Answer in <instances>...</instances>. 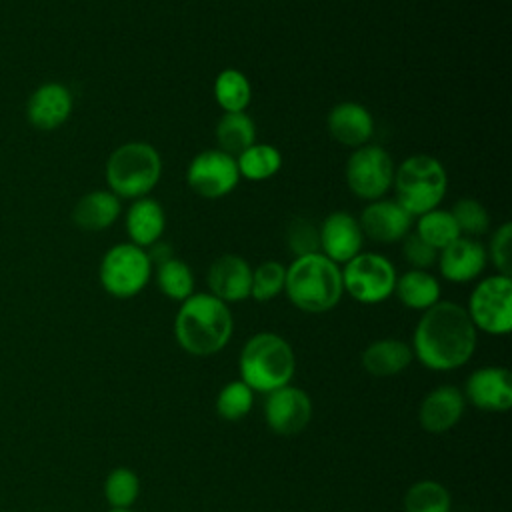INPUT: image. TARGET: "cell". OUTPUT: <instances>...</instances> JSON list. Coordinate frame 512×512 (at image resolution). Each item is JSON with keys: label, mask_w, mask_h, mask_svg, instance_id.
Returning a JSON list of instances; mask_svg holds the SVG:
<instances>
[{"label": "cell", "mask_w": 512, "mask_h": 512, "mask_svg": "<svg viewBox=\"0 0 512 512\" xmlns=\"http://www.w3.org/2000/svg\"><path fill=\"white\" fill-rule=\"evenodd\" d=\"M362 234L374 242H398L410 232L412 216L396 200H372L358 220Z\"/></svg>", "instance_id": "9a60e30c"}, {"label": "cell", "mask_w": 512, "mask_h": 512, "mask_svg": "<svg viewBox=\"0 0 512 512\" xmlns=\"http://www.w3.org/2000/svg\"><path fill=\"white\" fill-rule=\"evenodd\" d=\"M284 290L296 308L312 314L326 312L340 302L342 272L322 252L298 256L286 270Z\"/></svg>", "instance_id": "3957f363"}, {"label": "cell", "mask_w": 512, "mask_h": 512, "mask_svg": "<svg viewBox=\"0 0 512 512\" xmlns=\"http://www.w3.org/2000/svg\"><path fill=\"white\" fill-rule=\"evenodd\" d=\"M466 398L480 410H508L512 406V374L502 366L478 368L466 380Z\"/></svg>", "instance_id": "4fadbf2b"}, {"label": "cell", "mask_w": 512, "mask_h": 512, "mask_svg": "<svg viewBox=\"0 0 512 512\" xmlns=\"http://www.w3.org/2000/svg\"><path fill=\"white\" fill-rule=\"evenodd\" d=\"M236 158L214 148L192 158L186 170L188 186L202 198L214 200L230 194L238 184Z\"/></svg>", "instance_id": "8fae6325"}, {"label": "cell", "mask_w": 512, "mask_h": 512, "mask_svg": "<svg viewBox=\"0 0 512 512\" xmlns=\"http://www.w3.org/2000/svg\"><path fill=\"white\" fill-rule=\"evenodd\" d=\"M330 136L344 146H364L372 136V114L358 102H340L328 114Z\"/></svg>", "instance_id": "ffe728a7"}, {"label": "cell", "mask_w": 512, "mask_h": 512, "mask_svg": "<svg viewBox=\"0 0 512 512\" xmlns=\"http://www.w3.org/2000/svg\"><path fill=\"white\" fill-rule=\"evenodd\" d=\"M174 334L194 356L216 354L232 336V314L226 302L212 294H190L176 314Z\"/></svg>", "instance_id": "7a4b0ae2"}, {"label": "cell", "mask_w": 512, "mask_h": 512, "mask_svg": "<svg viewBox=\"0 0 512 512\" xmlns=\"http://www.w3.org/2000/svg\"><path fill=\"white\" fill-rule=\"evenodd\" d=\"M510 238H512V224L506 222L496 230V234L492 236V242H490V258L502 276H510V270H512Z\"/></svg>", "instance_id": "8d00e7d4"}, {"label": "cell", "mask_w": 512, "mask_h": 512, "mask_svg": "<svg viewBox=\"0 0 512 512\" xmlns=\"http://www.w3.org/2000/svg\"><path fill=\"white\" fill-rule=\"evenodd\" d=\"M416 234L428 242L432 248L442 250L450 242H454L460 236V230L448 210H430L418 218Z\"/></svg>", "instance_id": "f1b7e54d"}, {"label": "cell", "mask_w": 512, "mask_h": 512, "mask_svg": "<svg viewBox=\"0 0 512 512\" xmlns=\"http://www.w3.org/2000/svg\"><path fill=\"white\" fill-rule=\"evenodd\" d=\"M212 296L222 302H238L250 296L252 268L236 254L218 256L206 274Z\"/></svg>", "instance_id": "e0dca14e"}, {"label": "cell", "mask_w": 512, "mask_h": 512, "mask_svg": "<svg viewBox=\"0 0 512 512\" xmlns=\"http://www.w3.org/2000/svg\"><path fill=\"white\" fill-rule=\"evenodd\" d=\"M110 512H130V510L128 508H112Z\"/></svg>", "instance_id": "f35d334b"}, {"label": "cell", "mask_w": 512, "mask_h": 512, "mask_svg": "<svg viewBox=\"0 0 512 512\" xmlns=\"http://www.w3.org/2000/svg\"><path fill=\"white\" fill-rule=\"evenodd\" d=\"M476 348V328L460 304L436 302L424 310L414 330L416 358L430 370H454Z\"/></svg>", "instance_id": "6da1fadb"}, {"label": "cell", "mask_w": 512, "mask_h": 512, "mask_svg": "<svg viewBox=\"0 0 512 512\" xmlns=\"http://www.w3.org/2000/svg\"><path fill=\"white\" fill-rule=\"evenodd\" d=\"M392 184L396 202L410 216H422L442 202L448 188V176L436 158L414 154L394 170Z\"/></svg>", "instance_id": "5b68a950"}, {"label": "cell", "mask_w": 512, "mask_h": 512, "mask_svg": "<svg viewBox=\"0 0 512 512\" xmlns=\"http://www.w3.org/2000/svg\"><path fill=\"white\" fill-rule=\"evenodd\" d=\"M468 316L474 328L488 334H508L512 328V280L510 276H488L470 294Z\"/></svg>", "instance_id": "9c48e42d"}, {"label": "cell", "mask_w": 512, "mask_h": 512, "mask_svg": "<svg viewBox=\"0 0 512 512\" xmlns=\"http://www.w3.org/2000/svg\"><path fill=\"white\" fill-rule=\"evenodd\" d=\"M460 234H468V236H480L484 232H488L490 226V216L486 212V208L474 200V198H460L452 210H450Z\"/></svg>", "instance_id": "836d02e7"}, {"label": "cell", "mask_w": 512, "mask_h": 512, "mask_svg": "<svg viewBox=\"0 0 512 512\" xmlns=\"http://www.w3.org/2000/svg\"><path fill=\"white\" fill-rule=\"evenodd\" d=\"M160 174V154L146 142H126L106 162V182L118 198H144L158 184Z\"/></svg>", "instance_id": "8992f818"}, {"label": "cell", "mask_w": 512, "mask_h": 512, "mask_svg": "<svg viewBox=\"0 0 512 512\" xmlns=\"http://www.w3.org/2000/svg\"><path fill=\"white\" fill-rule=\"evenodd\" d=\"M286 244L298 256L320 252V230L304 216H296L286 226Z\"/></svg>", "instance_id": "e575fe53"}, {"label": "cell", "mask_w": 512, "mask_h": 512, "mask_svg": "<svg viewBox=\"0 0 512 512\" xmlns=\"http://www.w3.org/2000/svg\"><path fill=\"white\" fill-rule=\"evenodd\" d=\"M238 174L248 180H266L282 166L280 152L270 144H252L236 160Z\"/></svg>", "instance_id": "4316f807"}, {"label": "cell", "mask_w": 512, "mask_h": 512, "mask_svg": "<svg viewBox=\"0 0 512 512\" xmlns=\"http://www.w3.org/2000/svg\"><path fill=\"white\" fill-rule=\"evenodd\" d=\"M464 412V396L456 386H440L424 396L420 404V424L426 432L442 434L450 430Z\"/></svg>", "instance_id": "d6986e66"}, {"label": "cell", "mask_w": 512, "mask_h": 512, "mask_svg": "<svg viewBox=\"0 0 512 512\" xmlns=\"http://www.w3.org/2000/svg\"><path fill=\"white\" fill-rule=\"evenodd\" d=\"M214 98L226 112H244L252 98L248 78L236 68L222 70L214 80Z\"/></svg>", "instance_id": "484cf974"}, {"label": "cell", "mask_w": 512, "mask_h": 512, "mask_svg": "<svg viewBox=\"0 0 512 512\" xmlns=\"http://www.w3.org/2000/svg\"><path fill=\"white\" fill-rule=\"evenodd\" d=\"M392 180V158L380 146H358L346 162V184L362 200H378L392 186Z\"/></svg>", "instance_id": "30bf717a"}, {"label": "cell", "mask_w": 512, "mask_h": 512, "mask_svg": "<svg viewBox=\"0 0 512 512\" xmlns=\"http://www.w3.org/2000/svg\"><path fill=\"white\" fill-rule=\"evenodd\" d=\"M164 210L154 198H138L132 202L126 214V230L132 238V244L144 248L160 240L164 232Z\"/></svg>", "instance_id": "7402d4cb"}, {"label": "cell", "mask_w": 512, "mask_h": 512, "mask_svg": "<svg viewBox=\"0 0 512 512\" xmlns=\"http://www.w3.org/2000/svg\"><path fill=\"white\" fill-rule=\"evenodd\" d=\"M72 112V94L60 82L40 84L26 102V118L38 130L62 126Z\"/></svg>", "instance_id": "5bb4252c"}, {"label": "cell", "mask_w": 512, "mask_h": 512, "mask_svg": "<svg viewBox=\"0 0 512 512\" xmlns=\"http://www.w3.org/2000/svg\"><path fill=\"white\" fill-rule=\"evenodd\" d=\"M284 278H286V268L280 262L276 260L262 262L256 270H252L250 296L258 302L272 300L284 290Z\"/></svg>", "instance_id": "d6a6232c"}, {"label": "cell", "mask_w": 512, "mask_h": 512, "mask_svg": "<svg viewBox=\"0 0 512 512\" xmlns=\"http://www.w3.org/2000/svg\"><path fill=\"white\" fill-rule=\"evenodd\" d=\"M120 198L108 190L84 194L72 210V222L86 232H100L120 216Z\"/></svg>", "instance_id": "44dd1931"}, {"label": "cell", "mask_w": 512, "mask_h": 512, "mask_svg": "<svg viewBox=\"0 0 512 512\" xmlns=\"http://www.w3.org/2000/svg\"><path fill=\"white\" fill-rule=\"evenodd\" d=\"M394 292L404 306L412 310H428L440 298V284L426 270L414 268L396 278Z\"/></svg>", "instance_id": "cb8c5ba5"}, {"label": "cell", "mask_w": 512, "mask_h": 512, "mask_svg": "<svg viewBox=\"0 0 512 512\" xmlns=\"http://www.w3.org/2000/svg\"><path fill=\"white\" fill-rule=\"evenodd\" d=\"M486 250L484 246L470 238V236H458L454 242L444 246L438 254V266L446 280L450 282H470L486 266Z\"/></svg>", "instance_id": "ac0fdd59"}, {"label": "cell", "mask_w": 512, "mask_h": 512, "mask_svg": "<svg viewBox=\"0 0 512 512\" xmlns=\"http://www.w3.org/2000/svg\"><path fill=\"white\" fill-rule=\"evenodd\" d=\"M252 402H254V390L242 380H234L220 390L216 398V412L220 418L234 422L244 418L252 410Z\"/></svg>", "instance_id": "4dcf8cb0"}, {"label": "cell", "mask_w": 512, "mask_h": 512, "mask_svg": "<svg viewBox=\"0 0 512 512\" xmlns=\"http://www.w3.org/2000/svg\"><path fill=\"white\" fill-rule=\"evenodd\" d=\"M362 228L358 220L348 212H332L324 218L320 226V248L332 262H348L362 248Z\"/></svg>", "instance_id": "2e32d148"}, {"label": "cell", "mask_w": 512, "mask_h": 512, "mask_svg": "<svg viewBox=\"0 0 512 512\" xmlns=\"http://www.w3.org/2000/svg\"><path fill=\"white\" fill-rule=\"evenodd\" d=\"M342 272L344 290L362 304L386 300L396 286V270L388 258L374 252H360L350 258Z\"/></svg>", "instance_id": "ba28073f"}, {"label": "cell", "mask_w": 512, "mask_h": 512, "mask_svg": "<svg viewBox=\"0 0 512 512\" xmlns=\"http://www.w3.org/2000/svg\"><path fill=\"white\" fill-rule=\"evenodd\" d=\"M404 512H450V494L440 482H416L404 494Z\"/></svg>", "instance_id": "83f0119b"}, {"label": "cell", "mask_w": 512, "mask_h": 512, "mask_svg": "<svg viewBox=\"0 0 512 512\" xmlns=\"http://www.w3.org/2000/svg\"><path fill=\"white\" fill-rule=\"evenodd\" d=\"M402 252L408 264H412L416 270H426L438 260V250L432 248L428 242H424L416 232L404 236Z\"/></svg>", "instance_id": "d590c367"}, {"label": "cell", "mask_w": 512, "mask_h": 512, "mask_svg": "<svg viewBox=\"0 0 512 512\" xmlns=\"http://www.w3.org/2000/svg\"><path fill=\"white\" fill-rule=\"evenodd\" d=\"M412 356V348L406 342L384 338L372 342L362 352V366L372 376H394L408 368Z\"/></svg>", "instance_id": "603a6c76"}, {"label": "cell", "mask_w": 512, "mask_h": 512, "mask_svg": "<svg viewBox=\"0 0 512 512\" xmlns=\"http://www.w3.org/2000/svg\"><path fill=\"white\" fill-rule=\"evenodd\" d=\"M140 492L138 476L128 468H114L104 482V496L112 508H130Z\"/></svg>", "instance_id": "1f68e13d"}, {"label": "cell", "mask_w": 512, "mask_h": 512, "mask_svg": "<svg viewBox=\"0 0 512 512\" xmlns=\"http://www.w3.org/2000/svg\"><path fill=\"white\" fill-rule=\"evenodd\" d=\"M256 126L246 112H226L216 124L218 150L238 156L254 144Z\"/></svg>", "instance_id": "d4e9b609"}, {"label": "cell", "mask_w": 512, "mask_h": 512, "mask_svg": "<svg viewBox=\"0 0 512 512\" xmlns=\"http://www.w3.org/2000/svg\"><path fill=\"white\" fill-rule=\"evenodd\" d=\"M156 284L172 300H186L194 288V276L188 264L180 258H170L156 266Z\"/></svg>", "instance_id": "f546056e"}, {"label": "cell", "mask_w": 512, "mask_h": 512, "mask_svg": "<svg viewBox=\"0 0 512 512\" xmlns=\"http://www.w3.org/2000/svg\"><path fill=\"white\" fill-rule=\"evenodd\" d=\"M296 360L290 344L272 332L248 338L240 354V376L256 392H272L286 386L294 376Z\"/></svg>", "instance_id": "277c9868"}, {"label": "cell", "mask_w": 512, "mask_h": 512, "mask_svg": "<svg viewBox=\"0 0 512 512\" xmlns=\"http://www.w3.org/2000/svg\"><path fill=\"white\" fill-rule=\"evenodd\" d=\"M312 418V402L308 394L294 386H282L268 392L264 400V420L278 436L300 434Z\"/></svg>", "instance_id": "7c38bea8"}, {"label": "cell", "mask_w": 512, "mask_h": 512, "mask_svg": "<svg viewBox=\"0 0 512 512\" xmlns=\"http://www.w3.org/2000/svg\"><path fill=\"white\" fill-rule=\"evenodd\" d=\"M146 256H148L150 264H156V266H160V264H164L166 260L174 258L172 246H170L168 242H162V240H156L154 244H150V252H146Z\"/></svg>", "instance_id": "74e56055"}, {"label": "cell", "mask_w": 512, "mask_h": 512, "mask_svg": "<svg viewBox=\"0 0 512 512\" xmlns=\"http://www.w3.org/2000/svg\"><path fill=\"white\" fill-rule=\"evenodd\" d=\"M152 264L144 248L136 244H116L112 246L100 262V284L102 288L116 298L136 296L150 280Z\"/></svg>", "instance_id": "52a82bcc"}]
</instances>
